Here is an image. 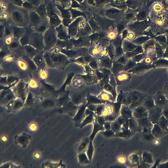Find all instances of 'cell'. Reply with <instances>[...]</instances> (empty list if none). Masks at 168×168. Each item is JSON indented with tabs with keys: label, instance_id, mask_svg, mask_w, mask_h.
Masks as SVG:
<instances>
[{
	"label": "cell",
	"instance_id": "cell-4",
	"mask_svg": "<svg viewBox=\"0 0 168 168\" xmlns=\"http://www.w3.org/2000/svg\"><path fill=\"white\" fill-rule=\"evenodd\" d=\"M46 9L50 25L55 28L61 24L62 21L52 7L51 3L48 4Z\"/></svg>",
	"mask_w": 168,
	"mask_h": 168
},
{
	"label": "cell",
	"instance_id": "cell-16",
	"mask_svg": "<svg viewBox=\"0 0 168 168\" xmlns=\"http://www.w3.org/2000/svg\"><path fill=\"white\" fill-rule=\"evenodd\" d=\"M93 129L91 134L89 137L90 140H93L99 131H103L105 130L103 126L100 125L98 123L96 119H95L93 122Z\"/></svg>",
	"mask_w": 168,
	"mask_h": 168
},
{
	"label": "cell",
	"instance_id": "cell-19",
	"mask_svg": "<svg viewBox=\"0 0 168 168\" xmlns=\"http://www.w3.org/2000/svg\"><path fill=\"white\" fill-rule=\"evenodd\" d=\"M79 164L80 165H88L91 163L86 152H82L79 154L78 156Z\"/></svg>",
	"mask_w": 168,
	"mask_h": 168
},
{
	"label": "cell",
	"instance_id": "cell-39",
	"mask_svg": "<svg viewBox=\"0 0 168 168\" xmlns=\"http://www.w3.org/2000/svg\"><path fill=\"white\" fill-rule=\"evenodd\" d=\"M5 27L3 25H1V30H0V36L1 38H2L4 35L5 33Z\"/></svg>",
	"mask_w": 168,
	"mask_h": 168
},
{
	"label": "cell",
	"instance_id": "cell-20",
	"mask_svg": "<svg viewBox=\"0 0 168 168\" xmlns=\"http://www.w3.org/2000/svg\"><path fill=\"white\" fill-rule=\"evenodd\" d=\"M95 115H96L94 112L89 115L86 117L84 121L81 122L80 128H82L86 125L93 123L95 119L94 116Z\"/></svg>",
	"mask_w": 168,
	"mask_h": 168
},
{
	"label": "cell",
	"instance_id": "cell-36",
	"mask_svg": "<svg viewBox=\"0 0 168 168\" xmlns=\"http://www.w3.org/2000/svg\"><path fill=\"white\" fill-rule=\"evenodd\" d=\"M126 119L124 117L120 115L117 118V120L119 123L122 125L125 123Z\"/></svg>",
	"mask_w": 168,
	"mask_h": 168
},
{
	"label": "cell",
	"instance_id": "cell-27",
	"mask_svg": "<svg viewBox=\"0 0 168 168\" xmlns=\"http://www.w3.org/2000/svg\"><path fill=\"white\" fill-rule=\"evenodd\" d=\"M106 106L104 104H98L94 113L97 116H101L103 115Z\"/></svg>",
	"mask_w": 168,
	"mask_h": 168
},
{
	"label": "cell",
	"instance_id": "cell-5",
	"mask_svg": "<svg viewBox=\"0 0 168 168\" xmlns=\"http://www.w3.org/2000/svg\"><path fill=\"white\" fill-rule=\"evenodd\" d=\"M87 108V103H83L80 106L78 112L73 119L76 126L80 127L81 122L85 119L86 116L85 110Z\"/></svg>",
	"mask_w": 168,
	"mask_h": 168
},
{
	"label": "cell",
	"instance_id": "cell-31",
	"mask_svg": "<svg viewBox=\"0 0 168 168\" xmlns=\"http://www.w3.org/2000/svg\"><path fill=\"white\" fill-rule=\"evenodd\" d=\"M104 116L106 121L111 122L115 121L117 119L115 116L111 114H108Z\"/></svg>",
	"mask_w": 168,
	"mask_h": 168
},
{
	"label": "cell",
	"instance_id": "cell-6",
	"mask_svg": "<svg viewBox=\"0 0 168 168\" xmlns=\"http://www.w3.org/2000/svg\"><path fill=\"white\" fill-rule=\"evenodd\" d=\"M51 58L54 67H62L66 63L65 58L62 54L59 53L51 54Z\"/></svg>",
	"mask_w": 168,
	"mask_h": 168
},
{
	"label": "cell",
	"instance_id": "cell-29",
	"mask_svg": "<svg viewBox=\"0 0 168 168\" xmlns=\"http://www.w3.org/2000/svg\"><path fill=\"white\" fill-rule=\"evenodd\" d=\"M22 7L27 10L33 11L35 10L36 7L32 5L29 2L27 1L24 2L22 4Z\"/></svg>",
	"mask_w": 168,
	"mask_h": 168
},
{
	"label": "cell",
	"instance_id": "cell-1",
	"mask_svg": "<svg viewBox=\"0 0 168 168\" xmlns=\"http://www.w3.org/2000/svg\"><path fill=\"white\" fill-rule=\"evenodd\" d=\"M25 9H15L11 13V19L14 25L21 27H25L29 24V13Z\"/></svg>",
	"mask_w": 168,
	"mask_h": 168
},
{
	"label": "cell",
	"instance_id": "cell-2",
	"mask_svg": "<svg viewBox=\"0 0 168 168\" xmlns=\"http://www.w3.org/2000/svg\"><path fill=\"white\" fill-rule=\"evenodd\" d=\"M45 50H49L55 46L58 41L55 28L50 26L43 34Z\"/></svg>",
	"mask_w": 168,
	"mask_h": 168
},
{
	"label": "cell",
	"instance_id": "cell-24",
	"mask_svg": "<svg viewBox=\"0 0 168 168\" xmlns=\"http://www.w3.org/2000/svg\"><path fill=\"white\" fill-rule=\"evenodd\" d=\"M51 54L46 52L43 54L44 60L46 65L49 67H54L53 63L51 58Z\"/></svg>",
	"mask_w": 168,
	"mask_h": 168
},
{
	"label": "cell",
	"instance_id": "cell-32",
	"mask_svg": "<svg viewBox=\"0 0 168 168\" xmlns=\"http://www.w3.org/2000/svg\"><path fill=\"white\" fill-rule=\"evenodd\" d=\"M95 119H96L99 124L102 126L106 122L104 116L103 115L97 116L95 118Z\"/></svg>",
	"mask_w": 168,
	"mask_h": 168
},
{
	"label": "cell",
	"instance_id": "cell-40",
	"mask_svg": "<svg viewBox=\"0 0 168 168\" xmlns=\"http://www.w3.org/2000/svg\"><path fill=\"white\" fill-rule=\"evenodd\" d=\"M85 114L86 116V117L89 115L91 114L92 113H94V112L93 111H91V110H89V109L87 108H86L85 110Z\"/></svg>",
	"mask_w": 168,
	"mask_h": 168
},
{
	"label": "cell",
	"instance_id": "cell-23",
	"mask_svg": "<svg viewBox=\"0 0 168 168\" xmlns=\"http://www.w3.org/2000/svg\"><path fill=\"white\" fill-rule=\"evenodd\" d=\"M111 129L115 134L118 133L121 130L122 125L118 122L116 119L115 121L111 122Z\"/></svg>",
	"mask_w": 168,
	"mask_h": 168
},
{
	"label": "cell",
	"instance_id": "cell-12",
	"mask_svg": "<svg viewBox=\"0 0 168 168\" xmlns=\"http://www.w3.org/2000/svg\"><path fill=\"white\" fill-rule=\"evenodd\" d=\"M135 133V132L130 130H127L123 127H121V130L118 133L115 134L116 137L124 138L125 139H129Z\"/></svg>",
	"mask_w": 168,
	"mask_h": 168
},
{
	"label": "cell",
	"instance_id": "cell-11",
	"mask_svg": "<svg viewBox=\"0 0 168 168\" xmlns=\"http://www.w3.org/2000/svg\"><path fill=\"white\" fill-rule=\"evenodd\" d=\"M50 26L48 19L43 20L42 22L37 26L33 28L35 32L43 34Z\"/></svg>",
	"mask_w": 168,
	"mask_h": 168
},
{
	"label": "cell",
	"instance_id": "cell-17",
	"mask_svg": "<svg viewBox=\"0 0 168 168\" xmlns=\"http://www.w3.org/2000/svg\"><path fill=\"white\" fill-rule=\"evenodd\" d=\"M35 11L43 20L48 19L47 9L44 3H43L36 7Z\"/></svg>",
	"mask_w": 168,
	"mask_h": 168
},
{
	"label": "cell",
	"instance_id": "cell-9",
	"mask_svg": "<svg viewBox=\"0 0 168 168\" xmlns=\"http://www.w3.org/2000/svg\"><path fill=\"white\" fill-rule=\"evenodd\" d=\"M10 26L13 37L16 39H19L24 35L26 30V28L25 27L13 25Z\"/></svg>",
	"mask_w": 168,
	"mask_h": 168
},
{
	"label": "cell",
	"instance_id": "cell-3",
	"mask_svg": "<svg viewBox=\"0 0 168 168\" xmlns=\"http://www.w3.org/2000/svg\"><path fill=\"white\" fill-rule=\"evenodd\" d=\"M29 45L39 52L45 50L43 34L34 32L32 35Z\"/></svg>",
	"mask_w": 168,
	"mask_h": 168
},
{
	"label": "cell",
	"instance_id": "cell-33",
	"mask_svg": "<svg viewBox=\"0 0 168 168\" xmlns=\"http://www.w3.org/2000/svg\"><path fill=\"white\" fill-rule=\"evenodd\" d=\"M19 42H18L16 40H12L10 43H9V47L12 49H15L17 48L19 46Z\"/></svg>",
	"mask_w": 168,
	"mask_h": 168
},
{
	"label": "cell",
	"instance_id": "cell-22",
	"mask_svg": "<svg viewBox=\"0 0 168 168\" xmlns=\"http://www.w3.org/2000/svg\"><path fill=\"white\" fill-rule=\"evenodd\" d=\"M94 152V147L93 144V140H90L88 149L86 151V154L90 161L92 160V157Z\"/></svg>",
	"mask_w": 168,
	"mask_h": 168
},
{
	"label": "cell",
	"instance_id": "cell-30",
	"mask_svg": "<svg viewBox=\"0 0 168 168\" xmlns=\"http://www.w3.org/2000/svg\"><path fill=\"white\" fill-rule=\"evenodd\" d=\"M34 6L37 7L43 3V0H27Z\"/></svg>",
	"mask_w": 168,
	"mask_h": 168
},
{
	"label": "cell",
	"instance_id": "cell-26",
	"mask_svg": "<svg viewBox=\"0 0 168 168\" xmlns=\"http://www.w3.org/2000/svg\"><path fill=\"white\" fill-rule=\"evenodd\" d=\"M88 103L87 104H105L106 101L101 100L99 99L96 98H95L93 97H91L88 98L87 100Z\"/></svg>",
	"mask_w": 168,
	"mask_h": 168
},
{
	"label": "cell",
	"instance_id": "cell-10",
	"mask_svg": "<svg viewBox=\"0 0 168 168\" xmlns=\"http://www.w3.org/2000/svg\"><path fill=\"white\" fill-rule=\"evenodd\" d=\"M42 54L39 53L32 59L38 69L44 70L45 69L47 65L44 60L43 54Z\"/></svg>",
	"mask_w": 168,
	"mask_h": 168
},
{
	"label": "cell",
	"instance_id": "cell-14",
	"mask_svg": "<svg viewBox=\"0 0 168 168\" xmlns=\"http://www.w3.org/2000/svg\"><path fill=\"white\" fill-rule=\"evenodd\" d=\"M24 48L26 56L31 59H32L39 52L29 44L26 45Z\"/></svg>",
	"mask_w": 168,
	"mask_h": 168
},
{
	"label": "cell",
	"instance_id": "cell-25",
	"mask_svg": "<svg viewBox=\"0 0 168 168\" xmlns=\"http://www.w3.org/2000/svg\"><path fill=\"white\" fill-rule=\"evenodd\" d=\"M136 121L133 117L129 119V129L135 132L138 128V122Z\"/></svg>",
	"mask_w": 168,
	"mask_h": 168
},
{
	"label": "cell",
	"instance_id": "cell-38",
	"mask_svg": "<svg viewBox=\"0 0 168 168\" xmlns=\"http://www.w3.org/2000/svg\"><path fill=\"white\" fill-rule=\"evenodd\" d=\"M103 126L105 130L111 129V122H110L106 121Z\"/></svg>",
	"mask_w": 168,
	"mask_h": 168
},
{
	"label": "cell",
	"instance_id": "cell-15",
	"mask_svg": "<svg viewBox=\"0 0 168 168\" xmlns=\"http://www.w3.org/2000/svg\"><path fill=\"white\" fill-rule=\"evenodd\" d=\"M120 113V115L124 117L126 119H130L133 117L132 110L129 106L125 104H122Z\"/></svg>",
	"mask_w": 168,
	"mask_h": 168
},
{
	"label": "cell",
	"instance_id": "cell-37",
	"mask_svg": "<svg viewBox=\"0 0 168 168\" xmlns=\"http://www.w3.org/2000/svg\"><path fill=\"white\" fill-rule=\"evenodd\" d=\"M122 126L127 130H129V119H126L125 123Z\"/></svg>",
	"mask_w": 168,
	"mask_h": 168
},
{
	"label": "cell",
	"instance_id": "cell-41",
	"mask_svg": "<svg viewBox=\"0 0 168 168\" xmlns=\"http://www.w3.org/2000/svg\"><path fill=\"white\" fill-rule=\"evenodd\" d=\"M27 1V0H23V2H24H24H25V1Z\"/></svg>",
	"mask_w": 168,
	"mask_h": 168
},
{
	"label": "cell",
	"instance_id": "cell-7",
	"mask_svg": "<svg viewBox=\"0 0 168 168\" xmlns=\"http://www.w3.org/2000/svg\"><path fill=\"white\" fill-rule=\"evenodd\" d=\"M43 20L35 10L31 11L29 13V24L32 29L39 25Z\"/></svg>",
	"mask_w": 168,
	"mask_h": 168
},
{
	"label": "cell",
	"instance_id": "cell-28",
	"mask_svg": "<svg viewBox=\"0 0 168 168\" xmlns=\"http://www.w3.org/2000/svg\"><path fill=\"white\" fill-rule=\"evenodd\" d=\"M101 133L106 138H110L116 137L115 134L112 129L105 130L101 131Z\"/></svg>",
	"mask_w": 168,
	"mask_h": 168
},
{
	"label": "cell",
	"instance_id": "cell-21",
	"mask_svg": "<svg viewBox=\"0 0 168 168\" xmlns=\"http://www.w3.org/2000/svg\"><path fill=\"white\" fill-rule=\"evenodd\" d=\"M90 140L89 138H85L80 142L78 148V151L80 154L84 152L88 147Z\"/></svg>",
	"mask_w": 168,
	"mask_h": 168
},
{
	"label": "cell",
	"instance_id": "cell-18",
	"mask_svg": "<svg viewBox=\"0 0 168 168\" xmlns=\"http://www.w3.org/2000/svg\"><path fill=\"white\" fill-rule=\"evenodd\" d=\"M120 101L116 103H112L110 104L112 112L111 114L117 118L120 115V110L122 105Z\"/></svg>",
	"mask_w": 168,
	"mask_h": 168
},
{
	"label": "cell",
	"instance_id": "cell-35",
	"mask_svg": "<svg viewBox=\"0 0 168 168\" xmlns=\"http://www.w3.org/2000/svg\"><path fill=\"white\" fill-rule=\"evenodd\" d=\"M97 104H87V107L90 110L94 112L97 106Z\"/></svg>",
	"mask_w": 168,
	"mask_h": 168
},
{
	"label": "cell",
	"instance_id": "cell-34",
	"mask_svg": "<svg viewBox=\"0 0 168 168\" xmlns=\"http://www.w3.org/2000/svg\"><path fill=\"white\" fill-rule=\"evenodd\" d=\"M10 1L14 5L19 7L21 6L24 2L23 0H10Z\"/></svg>",
	"mask_w": 168,
	"mask_h": 168
},
{
	"label": "cell",
	"instance_id": "cell-13",
	"mask_svg": "<svg viewBox=\"0 0 168 168\" xmlns=\"http://www.w3.org/2000/svg\"><path fill=\"white\" fill-rule=\"evenodd\" d=\"M58 39L60 40L64 41L67 39V35L65 27L62 24L55 28Z\"/></svg>",
	"mask_w": 168,
	"mask_h": 168
},
{
	"label": "cell",
	"instance_id": "cell-8",
	"mask_svg": "<svg viewBox=\"0 0 168 168\" xmlns=\"http://www.w3.org/2000/svg\"><path fill=\"white\" fill-rule=\"evenodd\" d=\"M34 32L30 26L27 27L25 32L19 39L20 43L21 46L24 47L29 44L32 35Z\"/></svg>",
	"mask_w": 168,
	"mask_h": 168
}]
</instances>
